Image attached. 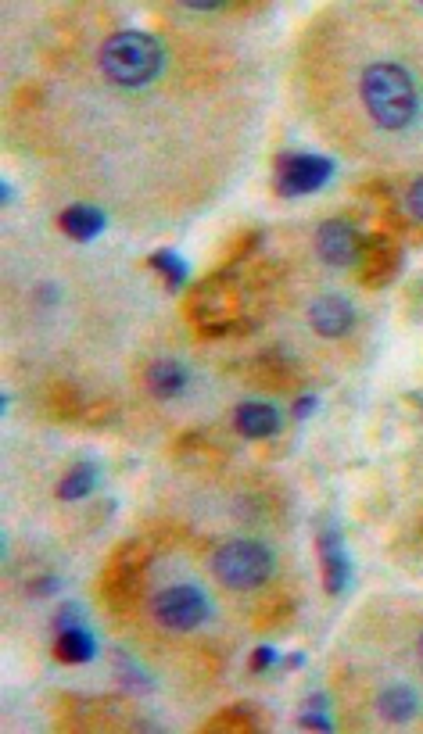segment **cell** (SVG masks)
Listing matches in <instances>:
<instances>
[{
	"label": "cell",
	"instance_id": "obj_1",
	"mask_svg": "<svg viewBox=\"0 0 423 734\" xmlns=\"http://www.w3.org/2000/svg\"><path fill=\"white\" fill-rule=\"evenodd\" d=\"M363 104L380 129H406L420 111L413 76L395 61H377L363 72Z\"/></svg>",
	"mask_w": 423,
	"mask_h": 734
},
{
	"label": "cell",
	"instance_id": "obj_2",
	"mask_svg": "<svg viewBox=\"0 0 423 734\" xmlns=\"http://www.w3.org/2000/svg\"><path fill=\"white\" fill-rule=\"evenodd\" d=\"M162 65H165V51L151 33L126 29V33H115L112 40L101 47L104 76L112 79L115 86H126V90L147 86L158 72H162Z\"/></svg>",
	"mask_w": 423,
	"mask_h": 734
},
{
	"label": "cell",
	"instance_id": "obj_3",
	"mask_svg": "<svg viewBox=\"0 0 423 734\" xmlns=\"http://www.w3.org/2000/svg\"><path fill=\"white\" fill-rule=\"evenodd\" d=\"M212 570L216 577L234 591H251L269 581L273 573V552L259 541H230L212 555Z\"/></svg>",
	"mask_w": 423,
	"mask_h": 734
},
{
	"label": "cell",
	"instance_id": "obj_4",
	"mask_svg": "<svg viewBox=\"0 0 423 734\" xmlns=\"http://www.w3.org/2000/svg\"><path fill=\"white\" fill-rule=\"evenodd\" d=\"M334 176V162L323 154H280L277 162V190L284 197H302L323 190Z\"/></svg>",
	"mask_w": 423,
	"mask_h": 734
},
{
	"label": "cell",
	"instance_id": "obj_5",
	"mask_svg": "<svg viewBox=\"0 0 423 734\" xmlns=\"http://www.w3.org/2000/svg\"><path fill=\"white\" fill-rule=\"evenodd\" d=\"M212 613L208 598L190 584H176V588H165L155 598V620L169 631H194L201 627Z\"/></svg>",
	"mask_w": 423,
	"mask_h": 734
},
{
	"label": "cell",
	"instance_id": "obj_6",
	"mask_svg": "<svg viewBox=\"0 0 423 734\" xmlns=\"http://www.w3.org/2000/svg\"><path fill=\"white\" fill-rule=\"evenodd\" d=\"M316 251L327 265H352L363 251V237L355 233L352 222L345 219H330L316 233Z\"/></svg>",
	"mask_w": 423,
	"mask_h": 734
},
{
	"label": "cell",
	"instance_id": "obj_7",
	"mask_svg": "<svg viewBox=\"0 0 423 734\" xmlns=\"http://www.w3.org/2000/svg\"><path fill=\"white\" fill-rule=\"evenodd\" d=\"M309 323L320 337H345L355 326V308L341 294H323L309 305Z\"/></svg>",
	"mask_w": 423,
	"mask_h": 734
},
{
	"label": "cell",
	"instance_id": "obj_8",
	"mask_svg": "<svg viewBox=\"0 0 423 734\" xmlns=\"http://www.w3.org/2000/svg\"><path fill=\"white\" fill-rule=\"evenodd\" d=\"M320 563H323V588L327 595H341L352 581V559H348L341 534L334 527H327L320 534Z\"/></svg>",
	"mask_w": 423,
	"mask_h": 734
},
{
	"label": "cell",
	"instance_id": "obj_9",
	"mask_svg": "<svg viewBox=\"0 0 423 734\" xmlns=\"http://www.w3.org/2000/svg\"><path fill=\"white\" fill-rule=\"evenodd\" d=\"M234 427L251 441H262V437L280 434V412L266 402H244L234 412Z\"/></svg>",
	"mask_w": 423,
	"mask_h": 734
},
{
	"label": "cell",
	"instance_id": "obj_10",
	"mask_svg": "<svg viewBox=\"0 0 423 734\" xmlns=\"http://www.w3.org/2000/svg\"><path fill=\"white\" fill-rule=\"evenodd\" d=\"M58 226L65 230V237L87 244V240L101 237V230L108 226V219H104V212L94 205H72L58 215Z\"/></svg>",
	"mask_w": 423,
	"mask_h": 734
},
{
	"label": "cell",
	"instance_id": "obj_11",
	"mask_svg": "<svg viewBox=\"0 0 423 734\" xmlns=\"http://www.w3.org/2000/svg\"><path fill=\"white\" fill-rule=\"evenodd\" d=\"M187 384H190V373L176 359L155 362V366L147 369V387H151L155 398H176V394L187 391Z\"/></svg>",
	"mask_w": 423,
	"mask_h": 734
},
{
	"label": "cell",
	"instance_id": "obj_12",
	"mask_svg": "<svg viewBox=\"0 0 423 734\" xmlns=\"http://www.w3.org/2000/svg\"><path fill=\"white\" fill-rule=\"evenodd\" d=\"M380 717L391 720V724H406V720L416 717V709H420V695L409 688V684H391L388 692L377 699Z\"/></svg>",
	"mask_w": 423,
	"mask_h": 734
},
{
	"label": "cell",
	"instance_id": "obj_13",
	"mask_svg": "<svg viewBox=\"0 0 423 734\" xmlns=\"http://www.w3.org/2000/svg\"><path fill=\"white\" fill-rule=\"evenodd\" d=\"M54 652L61 663H90L97 656V641L87 627H72V631H58Z\"/></svg>",
	"mask_w": 423,
	"mask_h": 734
},
{
	"label": "cell",
	"instance_id": "obj_14",
	"mask_svg": "<svg viewBox=\"0 0 423 734\" xmlns=\"http://www.w3.org/2000/svg\"><path fill=\"white\" fill-rule=\"evenodd\" d=\"M97 484V466L94 462H79L76 470L65 473V480L58 484V498L61 502H76V498H87Z\"/></svg>",
	"mask_w": 423,
	"mask_h": 734
},
{
	"label": "cell",
	"instance_id": "obj_15",
	"mask_svg": "<svg viewBox=\"0 0 423 734\" xmlns=\"http://www.w3.org/2000/svg\"><path fill=\"white\" fill-rule=\"evenodd\" d=\"M151 269H158L173 291H180L183 283H187V273H190L187 262H183L176 251H155V255H151Z\"/></svg>",
	"mask_w": 423,
	"mask_h": 734
},
{
	"label": "cell",
	"instance_id": "obj_16",
	"mask_svg": "<svg viewBox=\"0 0 423 734\" xmlns=\"http://www.w3.org/2000/svg\"><path fill=\"white\" fill-rule=\"evenodd\" d=\"M327 713V699L323 695H312V702L305 706L302 713V727H316V731H330V720L323 717Z\"/></svg>",
	"mask_w": 423,
	"mask_h": 734
},
{
	"label": "cell",
	"instance_id": "obj_17",
	"mask_svg": "<svg viewBox=\"0 0 423 734\" xmlns=\"http://www.w3.org/2000/svg\"><path fill=\"white\" fill-rule=\"evenodd\" d=\"M54 627H58V631H72V627H83V609L72 606V602H65V606L58 609V616H54Z\"/></svg>",
	"mask_w": 423,
	"mask_h": 734
},
{
	"label": "cell",
	"instance_id": "obj_18",
	"mask_svg": "<svg viewBox=\"0 0 423 734\" xmlns=\"http://www.w3.org/2000/svg\"><path fill=\"white\" fill-rule=\"evenodd\" d=\"M273 663H280V656H277V649H269V645H259L255 656H251V670H255V674H259V670H269Z\"/></svg>",
	"mask_w": 423,
	"mask_h": 734
},
{
	"label": "cell",
	"instance_id": "obj_19",
	"mask_svg": "<svg viewBox=\"0 0 423 734\" xmlns=\"http://www.w3.org/2000/svg\"><path fill=\"white\" fill-rule=\"evenodd\" d=\"M406 205H409V212H413V219H420V222H423V180H416L413 187H409Z\"/></svg>",
	"mask_w": 423,
	"mask_h": 734
},
{
	"label": "cell",
	"instance_id": "obj_20",
	"mask_svg": "<svg viewBox=\"0 0 423 734\" xmlns=\"http://www.w3.org/2000/svg\"><path fill=\"white\" fill-rule=\"evenodd\" d=\"M54 591H61V581L58 577H40V581L29 584V595H54Z\"/></svg>",
	"mask_w": 423,
	"mask_h": 734
},
{
	"label": "cell",
	"instance_id": "obj_21",
	"mask_svg": "<svg viewBox=\"0 0 423 734\" xmlns=\"http://www.w3.org/2000/svg\"><path fill=\"white\" fill-rule=\"evenodd\" d=\"M316 398H312V394H305V398H298V405H294V419H305V416H312V412H316Z\"/></svg>",
	"mask_w": 423,
	"mask_h": 734
},
{
	"label": "cell",
	"instance_id": "obj_22",
	"mask_svg": "<svg viewBox=\"0 0 423 734\" xmlns=\"http://www.w3.org/2000/svg\"><path fill=\"white\" fill-rule=\"evenodd\" d=\"M223 4H212V0H190L187 11H219Z\"/></svg>",
	"mask_w": 423,
	"mask_h": 734
},
{
	"label": "cell",
	"instance_id": "obj_23",
	"mask_svg": "<svg viewBox=\"0 0 423 734\" xmlns=\"http://www.w3.org/2000/svg\"><path fill=\"white\" fill-rule=\"evenodd\" d=\"M11 197H15V187H11V183H0V201L11 205Z\"/></svg>",
	"mask_w": 423,
	"mask_h": 734
},
{
	"label": "cell",
	"instance_id": "obj_24",
	"mask_svg": "<svg viewBox=\"0 0 423 734\" xmlns=\"http://www.w3.org/2000/svg\"><path fill=\"white\" fill-rule=\"evenodd\" d=\"M420 656H423V634H420Z\"/></svg>",
	"mask_w": 423,
	"mask_h": 734
}]
</instances>
